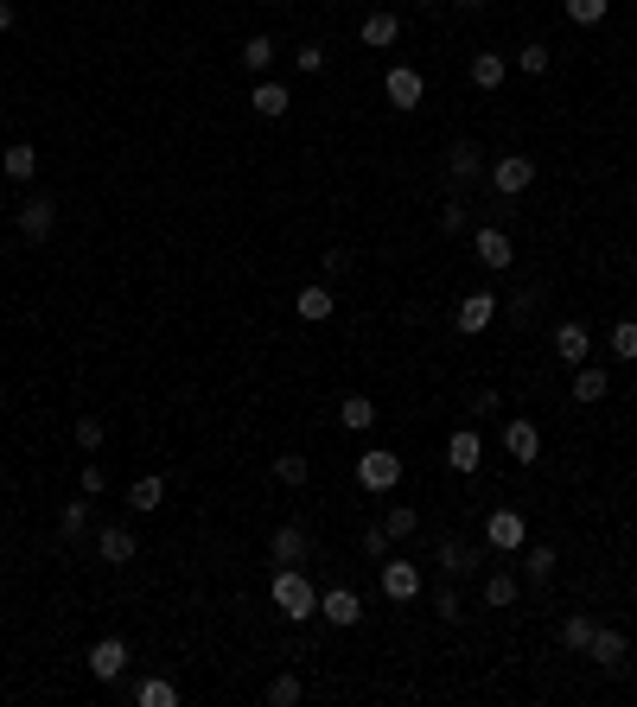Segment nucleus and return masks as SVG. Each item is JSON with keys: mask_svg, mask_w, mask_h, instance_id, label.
<instances>
[{"mask_svg": "<svg viewBox=\"0 0 637 707\" xmlns=\"http://www.w3.org/2000/svg\"><path fill=\"white\" fill-rule=\"evenodd\" d=\"M268 599H274V612H281V618H294V625L319 612V586L306 580L300 567H281V574L268 580Z\"/></svg>", "mask_w": 637, "mask_h": 707, "instance_id": "1", "label": "nucleus"}, {"mask_svg": "<svg viewBox=\"0 0 637 707\" xmlns=\"http://www.w3.org/2000/svg\"><path fill=\"white\" fill-rule=\"evenodd\" d=\"M357 485H364L370 497L395 491V485H402V459H395V453H383V446H370V453L357 459Z\"/></svg>", "mask_w": 637, "mask_h": 707, "instance_id": "2", "label": "nucleus"}, {"mask_svg": "<svg viewBox=\"0 0 637 707\" xmlns=\"http://www.w3.org/2000/svg\"><path fill=\"white\" fill-rule=\"evenodd\" d=\"M485 542L497 548V555H523V542H529V523H523V510H491V523H485Z\"/></svg>", "mask_w": 637, "mask_h": 707, "instance_id": "3", "label": "nucleus"}, {"mask_svg": "<svg viewBox=\"0 0 637 707\" xmlns=\"http://www.w3.org/2000/svg\"><path fill=\"white\" fill-rule=\"evenodd\" d=\"M491 185H497L504 198H523L529 185H536V160H529V153H504V160L491 166Z\"/></svg>", "mask_w": 637, "mask_h": 707, "instance_id": "4", "label": "nucleus"}, {"mask_svg": "<svg viewBox=\"0 0 637 707\" xmlns=\"http://www.w3.org/2000/svg\"><path fill=\"white\" fill-rule=\"evenodd\" d=\"M51 230H58V198L32 192V198L20 204V236H26V243H45Z\"/></svg>", "mask_w": 637, "mask_h": 707, "instance_id": "5", "label": "nucleus"}, {"mask_svg": "<svg viewBox=\"0 0 637 707\" xmlns=\"http://www.w3.org/2000/svg\"><path fill=\"white\" fill-rule=\"evenodd\" d=\"M491 319H497V293H466V300L453 306V325L466 338H478V332H491Z\"/></svg>", "mask_w": 637, "mask_h": 707, "instance_id": "6", "label": "nucleus"}, {"mask_svg": "<svg viewBox=\"0 0 637 707\" xmlns=\"http://www.w3.org/2000/svg\"><path fill=\"white\" fill-rule=\"evenodd\" d=\"M319 618H325V625H338V631H351L357 618H364V599H357L351 586H332V593H319Z\"/></svg>", "mask_w": 637, "mask_h": 707, "instance_id": "7", "label": "nucleus"}, {"mask_svg": "<svg viewBox=\"0 0 637 707\" xmlns=\"http://www.w3.org/2000/svg\"><path fill=\"white\" fill-rule=\"evenodd\" d=\"M83 663H90V676H96V682H115V676L128 669V644H122V637H96Z\"/></svg>", "mask_w": 637, "mask_h": 707, "instance_id": "8", "label": "nucleus"}, {"mask_svg": "<svg viewBox=\"0 0 637 707\" xmlns=\"http://www.w3.org/2000/svg\"><path fill=\"white\" fill-rule=\"evenodd\" d=\"M383 96L395 102V109H421L427 83H421V71H415V64H395V71L383 77Z\"/></svg>", "mask_w": 637, "mask_h": 707, "instance_id": "9", "label": "nucleus"}, {"mask_svg": "<svg viewBox=\"0 0 637 707\" xmlns=\"http://www.w3.org/2000/svg\"><path fill=\"white\" fill-rule=\"evenodd\" d=\"M268 555L281 561V567H300L306 555H313V536H306L300 523H281V529H274V536H268Z\"/></svg>", "mask_w": 637, "mask_h": 707, "instance_id": "10", "label": "nucleus"}, {"mask_svg": "<svg viewBox=\"0 0 637 707\" xmlns=\"http://www.w3.org/2000/svg\"><path fill=\"white\" fill-rule=\"evenodd\" d=\"M472 255H478V268H491V274H504V268L516 262V249H510L504 230H478V236H472Z\"/></svg>", "mask_w": 637, "mask_h": 707, "instance_id": "11", "label": "nucleus"}, {"mask_svg": "<svg viewBox=\"0 0 637 707\" xmlns=\"http://www.w3.org/2000/svg\"><path fill=\"white\" fill-rule=\"evenodd\" d=\"M249 109L262 115V122H281V115L294 109V96H287V90H281V83H274V77H255V90H249Z\"/></svg>", "mask_w": 637, "mask_h": 707, "instance_id": "12", "label": "nucleus"}, {"mask_svg": "<svg viewBox=\"0 0 637 707\" xmlns=\"http://www.w3.org/2000/svg\"><path fill=\"white\" fill-rule=\"evenodd\" d=\"M555 351L567 357V370L587 364V357H593V332H587L580 319H561V325H555Z\"/></svg>", "mask_w": 637, "mask_h": 707, "instance_id": "13", "label": "nucleus"}, {"mask_svg": "<svg viewBox=\"0 0 637 707\" xmlns=\"http://www.w3.org/2000/svg\"><path fill=\"white\" fill-rule=\"evenodd\" d=\"M415 593H421V567L415 561H383V599L402 606V599H415Z\"/></svg>", "mask_w": 637, "mask_h": 707, "instance_id": "14", "label": "nucleus"}, {"mask_svg": "<svg viewBox=\"0 0 637 707\" xmlns=\"http://www.w3.org/2000/svg\"><path fill=\"white\" fill-rule=\"evenodd\" d=\"M504 453L523 459V465H536V459H542V427H536V421H510V427H504Z\"/></svg>", "mask_w": 637, "mask_h": 707, "instance_id": "15", "label": "nucleus"}, {"mask_svg": "<svg viewBox=\"0 0 637 707\" xmlns=\"http://www.w3.org/2000/svg\"><path fill=\"white\" fill-rule=\"evenodd\" d=\"M625 631H612V625H593V644H587V657L599 663V669H625Z\"/></svg>", "mask_w": 637, "mask_h": 707, "instance_id": "16", "label": "nucleus"}, {"mask_svg": "<svg viewBox=\"0 0 637 707\" xmlns=\"http://www.w3.org/2000/svg\"><path fill=\"white\" fill-rule=\"evenodd\" d=\"M96 555L109 561V567H128L134 555H141V542H134V529H115V523H109V529L96 536Z\"/></svg>", "mask_w": 637, "mask_h": 707, "instance_id": "17", "label": "nucleus"}, {"mask_svg": "<svg viewBox=\"0 0 637 707\" xmlns=\"http://www.w3.org/2000/svg\"><path fill=\"white\" fill-rule=\"evenodd\" d=\"M478 459H485V440H478L472 427H459V434L446 440V465H453V472H478Z\"/></svg>", "mask_w": 637, "mask_h": 707, "instance_id": "18", "label": "nucleus"}, {"mask_svg": "<svg viewBox=\"0 0 637 707\" xmlns=\"http://www.w3.org/2000/svg\"><path fill=\"white\" fill-rule=\"evenodd\" d=\"M294 313H300L306 325H325V319L338 313V306H332V293H325V287L313 281V287H300V293H294Z\"/></svg>", "mask_w": 637, "mask_h": 707, "instance_id": "19", "label": "nucleus"}, {"mask_svg": "<svg viewBox=\"0 0 637 707\" xmlns=\"http://www.w3.org/2000/svg\"><path fill=\"white\" fill-rule=\"evenodd\" d=\"M338 427L370 434V427H376V402H370V395H344V402H338Z\"/></svg>", "mask_w": 637, "mask_h": 707, "instance_id": "20", "label": "nucleus"}, {"mask_svg": "<svg viewBox=\"0 0 637 707\" xmlns=\"http://www.w3.org/2000/svg\"><path fill=\"white\" fill-rule=\"evenodd\" d=\"M0 172H7L13 185H26L32 172H39V147H26V141H13L7 153H0Z\"/></svg>", "mask_w": 637, "mask_h": 707, "instance_id": "21", "label": "nucleus"}, {"mask_svg": "<svg viewBox=\"0 0 637 707\" xmlns=\"http://www.w3.org/2000/svg\"><path fill=\"white\" fill-rule=\"evenodd\" d=\"M606 389H612V376L599 364H574V402H606Z\"/></svg>", "mask_w": 637, "mask_h": 707, "instance_id": "22", "label": "nucleus"}, {"mask_svg": "<svg viewBox=\"0 0 637 707\" xmlns=\"http://www.w3.org/2000/svg\"><path fill=\"white\" fill-rule=\"evenodd\" d=\"M274 58H281V51H274V39H268V32H255V39H243V71H249V77H268V71H274Z\"/></svg>", "mask_w": 637, "mask_h": 707, "instance_id": "23", "label": "nucleus"}, {"mask_svg": "<svg viewBox=\"0 0 637 707\" xmlns=\"http://www.w3.org/2000/svg\"><path fill=\"white\" fill-rule=\"evenodd\" d=\"M555 567H561V555H555V548H542V542H523V574L536 580V586H548V580H555Z\"/></svg>", "mask_w": 637, "mask_h": 707, "instance_id": "24", "label": "nucleus"}, {"mask_svg": "<svg viewBox=\"0 0 637 707\" xmlns=\"http://www.w3.org/2000/svg\"><path fill=\"white\" fill-rule=\"evenodd\" d=\"M357 39H364V45H376V51H383V45H395V39H402V20H395V13H370V20H364V26H357Z\"/></svg>", "mask_w": 637, "mask_h": 707, "instance_id": "25", "label": "nucleus"}, {"mask_svg": "<svg viewBox=\"0 0 637 707\" xmlns=\"http://www.w3.org/2000/svg\"><path fill=\"white\" fill-rule=\"evenodd\" d=\"M440 574H446V580H466V574H472V548L459 542V536L440 542Z\"/></svg>", "mask_w": 637, "mask_h": 707, "instance_id": "26", "label": "nucleus"}, {"mask_svg": "<svg viewBox=\"0 0 637 707\" xmlns=\"http://www.w3.org/2000/svg\"><path fill=\"white\" fill-rule=\"evenodd\" d=\"M446 179H453V185H466V179H478V147H472V141L446 147Z\"/></svg>", "mask_w": 637, "mask_h": 707, "instance_id": "27", "label": "nucleus"}, {"mask_svg": "<svg viewBox=\"0 0 637 707\" xmlns=\"http://www.w3.org/2000/svg\"><path fill=\"white\" fill-rule=\"evenodd\" d=\"M516 599H523V580L516 574H485V606L504 612V606H516Z\"/></svg>", "mask_w": 637, "mask_h": 707, "instance_id": "28", "label": "nucleus"}, {"mask_svg": "<svg viewBox=\"0 0 637 707\" xmlns=\"http://www.w3.org/2000/svg\"><path fill=\"white\" fill-rule=\"evenodd\" d=\"M134 701H141V707H179V682H166V676H147L141 688H134Z\"/></svg>", "mask_w": 637, "mask_h": 707, "instance_id": "29", "label": "nucleus"}, {"mask_svg": "<svg viewBox=\"0 0 637 707\" xmlns=\"http://www.w3.org/2000/svg\"><path fill=\"white\" fill-rule=\"evenodd\" d=\"M504 71H510V64L497 58V51H472V83H478V90H497Z\"/></svg>", "mask_w": 637, "mask_h": 707, "instance_id": "30", "label": "nucleus"}, {"mask_svg": "<svg viewBox=\"0 0 637 707\" xmlns=\"http://www.w3.org/2000/svg\"><path fill=\"white\" fill-rule=\"evenodd\" d=\"M128 504H134V510H160V504H166V478H153V472L134 478V485H128Z\"/></svg>", "mask_w": 637, "mask_h": 707, "instance_id": "31", "label": "nucleus"}, {"mask_svg": "<svg viewBox=\"0 0 637 707\" xmlns=\"http://www.w3.org/2000/svg\"><path fill=\"white\" fill-rule=\"evenodd\" d=\"M58 536H64V542H83V536H90V504H64V510H58Z\"/></svg>", "mask_w": 637, "mask_h": 707, "instance_id": "32", "label": "nucleus"}, {"mask_svg": "<svg viewBox=\"0 0 637 707\" xmlns=\"http://www.w3.org/2000/svg\"><path fill=\"white\" fill-rule=\"evenodd\" d=\"M561 7H567V20H574V26H599L612 13V0H561Z\"/></svg>", "mask_w": 637, "mask_h": 707, "instance_id": "33", "label": "nucleus"}, {"mask_svg": "<svg viewBox=\"0 0 637 707\" xmlns=\"http://www.w3.org/2000/svg\"><path fill=\"white\" fill-rule=\"evenodd\" d=\"M561 644H567V650H587V644H593V618H587V612L561 618Z\"/></svg>", "mask_w": 637, "mask_h": 707, "instance_id": "34", "label": "nucleus"}, {"mask_svg": "<svg viewBox=\"0 0 637 707\" xmlns=\"http://www.w3.org/2000/svg\"><path fill=\"white\" fill-rule=\"evenodd\" d=\"M102 440H109V421H102V415H77V446H83V453H96Z\"/></svg>", "mask_w": 637, "mask_h": 707, "instance_id": "35", "label": "nucleus"}, {"mask_svg": "<svg viewBox=\"0 0 637 707\" xmlns=\"http://www.w3.org/2000/svg\"><path fill=\"white\" fill-rule=\"evenodd\" d=\"M612 357L637 364V319H618V325H612Z\"/></svg>", "mask_w": 637, "mask_h": 707, "instance_id": "36", "label": "nucleus"}, {"mask_svg": "<svg viewBox=\"0 0 637 707\" xmlns=\"http://www.w3.org/2000/svg\"><path fill=\"white\" fill-rule=\"evenodd\" d=\"M306 472H313L306 453H281V459H274V478H281V485H306Z\"/></svg>", "mask_w": 637, "mask_h": 707, "instance_id": "37", "label": "nucleus"}, {"mask_svg": "<svg viewBox=\"0 0 637 707\" xmlns=\"http://www.w3.org/2000/svg\"><path fill=\"white\" fill-rule=\"evenodd\" d=\"M300 695H306L300 676H274V682H268V707H294Z\"/></svg>", "mask_w": 637, "mask_h": 707, "instance_id": "38", "label": "nucleus"}, {"mask_svg": "<svg viewBox=\"0 0 637 707\" xmlns=\"http://www.w3.org/2000/svg\"><path fill=\"white\" fill-rule=\"evenodd\" d=\"M434 612L446 618V625H459V612H466V599H459V586H453V580H446L440 593H434Z\"/></svg>", "mask_w": 637, "mask_h": 707, "instance_id": "39", "label": "nucleus"}, {"mask_svg": "<svg viewBox=\"0 0 637 707\" xmlns=\"http://www.w3.org/2000/svg\"><path fill=\"white\" fill-rule=\"evenodd\" d=\"M383 529H389V536H415V529H421V516L408 510V504H395V510L383 516Z\"/></svg>", "mask_w": 637, "mask_h": 707, "instance_id": "40", "label": "nucleus"}, {"mask_svg": "<svg viewBox=\"0 0 637 707\" xmlns=\"http://www.w3.org/2000/svg\"><path fill=\"white\" fill-rule=\"evenodd\" d=\"M389 542H395V536H389L383 523H370V529H364V555H370V561H376V555H389Z\"/></svg>", "mask_w": 637, "mask_h": 707, "instance_id": "41", "label": "nucleus"}, {"mask_svg": "<svg viewBox=\"0 0 637 707\" xmlns=\"http://www.w3.org/2000/svg\"><path fill=\"white\" fill-rule=\"evenodd\" d=\"M294 64H300L306 77H319V71H325V51H319V45H300V51H294Z\"/></svg>", "mask_w": 637, "mask_h": 707, "instance_id": "42", "label": "nucleus"}, {"mask_svg": "<svg viewBox=\"0 0 637 707\" xmlns=\"http://www.w3.org/2000/svg\"><path fill=\"white\" fill-rule=\"evenodd\" d=\"M523 71H529V77L548 71V45H523Z\"/></svg>", "mask_w": 637, "mask_h": 707, "instance_id": "43", "label": "nucleus"}, {"mask_svg": "<svg viewBox=\"0 0 637 707\" xmlns=\"http://www.w3.org/2000/svg\"><path fill=\"white\" fill-rule=\"evenodd\" d=\"M440 230H446V236L466 230V204H446V211H440Z\"/></svg>", "mask_w": 637, "mask_h": 707, "instance_id": "44", "label": "nucleus"}, {"mask_svg": "<svg viewBox=\"0 0 637 707\" xmlns=\"http://www.w3.org/2000/svg\"><path fill=\"white\" fill-rule=\"evenodd\" d=\"M497 408H504V395H497V389H478L472 395V415H497Z\"/></svg>", "mask_w": 637, "mask_h": 707, "instance_id": "45", "label": "nucleus"}, {"mask_svg": "<svg viewBox=\"0 0 637 707\" xmlns=\"http://www.w3.org/2000/svg\"><path fill=\"white\" fill-rule=\"evenodd\" d=\"M83 491H90V497L109 491V472H102V465H83Z\"/></svg>", "mask_w": 637, "mask_h": 707, "instance_id": "46", "label": "nucleus"}, {"mask_svg": "<svg viewBox=\"0 0 637 707\" xmlns=\"http://www.w3.org/2000/svg\"><path fill=\"white\" fill-rule=\"evenodd\" d=\"M351 268V249H325V274H344Z\"/></svg>", "mask_w": 637, "mask_h": 707, "instance_id": "47", "label": "nucleus"}, {"mask_svg": "<svg viewBox=\"0 0 637 707\" xmlns=\"http://www.w3.org/2000/svg\"><path fill=\"white\" fill-rule=\"evenodd\" d=\"M0 32H13V0H0Z\"/></svg>", "mask_w": 637, "mask_h": 707, "instance_id": "48", "label": "nucleus"}, {"mask_svg": "<svg viewBox=\"0 0 637 707\" xmlns=\"http://www.w3.org/2000/svg\"><path fill=\"white\" fill-rule=\"evenodd\" d=\"M459 7H466V13H478V7H485V0H459Z\"/></svg>", "mask_w": 637, "mask_h": 707, "instance_id": "49", "label": "nucleus"}, {"mask_svg": "<svg viewBox=\"0 0 637 707\" xmlns=\"http://www.w3.org/2000/svg\"><path fill=\"white\" fill-rule=\"evenodd\" d=\"M0 204H7V185H0Z\"/></svg>", "mask_w": 637, "mask_h": 707, "instance_id": "50", "label": "nucleus"}, {"mask_svg": "<svg viewBox=\"0 0 637 707\" xmlns=\"http://www.w3.org/2000/svg\"><path fill=\"white\" fill-rule=\"evenodd\" d=\"M281 7H294V0H281Z\"/></svg>", "mask_w": 637, "mask_h": 707, "instance_id": "51", "label": "nucleus"}]
</instances>
